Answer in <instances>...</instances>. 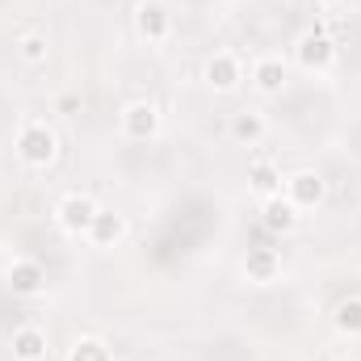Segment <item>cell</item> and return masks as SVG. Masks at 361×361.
I'll list each match as a JSON object with an SVG mask.
<instances>
[{
  "instance_id": "277c9868",
  "label": "cell",
  "mask_w": 361,
  "mask_h": 361,
  "mask_svg": "<svg viewBox=\"0 0 361 361\" xmlns=\"http://www.w3.org/2000/svg\"><path fill=\"white\" fill-rule=\"evenodd\" d=\"M97 197L92 193H80V189H72V193H63L59 202H55V210H51V219H55V227L63 231V235H72V240H85L92 227V219H97Z\"/></svg>"
},
{
  "instance_id": "2e32d148",
  "label": "cell",
  "mask_w": 361,
  "mask_h": 361,
  "mask_svg": "<svg viewBox=\"0 0 361 361\" xmlns=\"http://www.w3.org/2000/svg\"><path fill=\"white\" fill-rule=\"evenodd\" d=\"M248 189L261 193V202L273 197V193H281V169L273 160H252L248 164Z\"/></svg>"
},
{
  "instance_id": "30bf717a",
  "label": "cell",
  "mask_w": 361,
  "mask_h": 361,
  "mask_svg": "<svg viewBox=\"0 0 361 361\" xmlns=\"http://www.w3.org/2000/svg\"><path fill=\"white\" fill-rule=\"evenodd\" d=\"M227 135H231V143H240V147H261L265 135H269V118H265V109H257V105L235 109L231 122H227Z\"/></svg>"
},
{
  "instance_id": "9a60e30c",
  "label": "cell",
  "mask_w": 361,
  "mask_h": 361,
  "mask_svg": "<svg viewBox=\"0 0 361 361\" xmlns=\"http://www.w3.org/2000/svg\"><path fill=\"white\" fill-rule=\"evenodd\" d=\"M332 328L349 341H361V294H349L332 307Z\"/></svg>"
},
{
  "instance_id": "e0dca14e",
  "label": "cell",
  "mask_w": 361,
  "mask_h": 361,
  "mask_svg": "<svg viewBox=\"0 0 361 361\" xmlns=\"http://www.w3.org/2000/svg\"><path fill=\"white\" fill-rule=\"evenodd\" d=\"M17 59L25 63V68H42L47 63V55H51V38L42 34V30H25L21 38H17Z\"/></svg>"
},
{
  "instance_id": "6da1fadb",
  "label": "cell",
  "mask_w": 361,
  "mask_h": 361,
  "mask_svg": "<svg viewBox=\"0 0 361 361\" xmlns=\"http://www.w3.org/2000/svg\"><path fill=\"white\" fill-rule=\"evenodd\" d=\"M13 152H17V164H21L25 173H47V169L59 164V156H63V139H59V130H55L47 118H34V114H30V118L17 122Z\"/></svg>"
},
{
  "instance_id": "ba28073f",
  "label": "cell",
  "mask_w": 361,
  "mask_h": 361,
  "mask_svg": "<svg viewBox=\"0 0 361 361\" xmlns=\"http://www.w3.org/2000/svg\"><path fill=\"white\" fill-rule=\"evenodd\" d=\"M130 21H135V34H139L147 47H164V42L173 38V30H177L169 4H160V0H139L135 13H130Z\"/></svg>"
},
{
  "instance_id": "ac0fdd59",
  "label": "cell",
  "mask_w": 361,
  "mask_h": 361,
  "mask_svg": "<svg viewBox=\"0 0 361 361\" xmlns=\"http://www.w3.org/2000/svg\"><path fill=\"white\" fill-rule=\"evenodd\" d=\"M63 361H114V349L105 336H76L68 345V357Z\"/></svg>"
},
{
  "instance_id": "9c48e42d",
  "label": "cell",
  "mask_w": 361,
  "mask_h": 361,
  "mask_svg": "<svg viewBox=\"0 0 361 361\" xmlns=\"http://www.w3.org/2000/svg\"><path fill=\"white\" fill-rule=\"evenodd\" d=\"M4 281H8V290H13L17 298H38V294L47 290V269H42V261H34V257H13L8 269H4Z\"/></svg>"
},
{
  "instance_id": "8fae6325",
  "label": "cell",
  "mask_w": 361,
  "mask_h": 361,
  "mask_svg": "<svg viewBox=\"0 0 361 361\" xmlns=\"http://www.w3.org/2000/svg\"><path fill=\"white\" fill-rule=\"evenodd\" d=\"M8 353H13V361H47L51 357V336H47V328H42V324H21V328H13Z\"/></svg>"
},
{
  "instance_id": "5b68a950",
  "label": "cell",
  "mask_w": 361,
  "mask_h": 361,
  "mask_svg": "<svg viewBox=\"0 0 361 361\" xmlns=\"http://www.w3.org/2000/svg\"><path fill=\"white\" fill-rule=\"evenodd\" d=\"M202 80H206L210 92H235L248 80V72H244V59H240L235 51L219 47V51H210V55L202 59Z\"/></svg>"
},
{
  "instance_id": "3957f363",
  "label": "cell",
  "mask_w": 361,
  "mask_h": 361,
  "mask_svg": "<svg viewBox=\"0 0 361 361\" xmlns=\"http://www.w3.org/2000/svg\"><path fill=\"white\" fill-rule=\"evenodd\" d=\"M336 59H341V47L332 42V34H324V30H302V34H298V42H294V63H298L302 72L328 76V72L336 68Z\"/></svg>"
},
{
  "instance_id": "8992f818",
  "label": "cell",
  "mask_w": 361,
  "mask_h": 361,
  "mask_svg": "<svg viewBox=\"0 0 361 361\" xmlns=\"http://www.w3.org/2000/svg\"><path fill=\"white\" fill-rule=\"evenodd\" d=\"M281 193L307 214V210H319L328 202V180L319 169H294V173H281Z\"/></svg>"
},
{
  "instance_id": "d6986e66",
  "label": "cell",
  "mask_w": 361,
  "mask_h": 361,
  "mask_svg": "<svg viewBox=\"0 0 361 361\" xmlns=\"http://www.w3.org/2000/svg\"><path fill=\"white\" fill-rule=\"evenodd\" d=\"M51 109H55L59 118H76V114L85 109V101H80V92H55V101H51Z\"/></svg>"
},
{
  "instance_id": "7a4b0ae2",
  "label": "cell",
  "mask_w": 361,
  "mask_h": 361,
  "mask_svg": "<svg viewBox=\"0 0 361 361\" xmlns=\"http://www.w3.org/2000/svg\"><path fill=\"white\" fill-rule=\"evenodd\" d=\"M160 122H164V114L152 97H135L118 109V135L126 143H152L160 135Z\"/></svg>"
},
{
  "instance_id": "7c38bea8",
  "label": "cell",
  "mask_w": 361,
  "mask_h": 361,
  "mask_svg": "<svg viewBox=\"0 0 361 361\" xmlns=\"http://www.w3.org/2000/svg\"><path fill=\"white\" fill-rule=\"evenodd\" d=\"M126 231H130V223H126V214L122 210H97V219H92V227H89V240L97 252H109V248H118L122 240H126Z\"/></svg>"
},
{
  "instance_id": "52a82bcc",
  "label": "cell",
  "mask_w": 361,
  "mask_h": 361,
  "mask_svg": "<svg viewBox=\"0 0 361 361\" xmlns=\"http://www.w3.org/2000/svg\"><path fill=\"white\" fill-rule=\"evenodd\" d=\"M290 85V59L281 51H265L252 59L248 68V89L261 92V97H281V89Z\"/></svg>"
},
{
  "instance_id": "5bb4252c",
  "label": "cell",
  "mask_w": 361,
  "mask_h": 361,
  "mask_svg": "<svg viewBox=\"0 0 361 361\" xmlns=\"http://www.w3.org/2000/svg\"><path fill=\"white\" fill-rule=\"evenodd\" d=\"M298 219H302V210L286 193H273V197L261 202V223H265V231H273V235H290L298 227Z\"/></svg>"
},
{
  "instance_id": "4fadbf2b",
  "label": "cell",
  "mask_w": 361,
  "mask_h": 361,
  "mask_svg": "<svg viewBox=\"0 0 361 361\" xmlns=\"http://www.w3.org/2000/svg\"><path fill=\"white\" fill-rule=\"evenodd\" d=\"M244 277H248L252 286H273V281H281V252L269 248V244L248 248V257H244Z\"/></svg>"
},
{
  "instance_id": "ffe728a7",
  "label": "cell",
  "mask_w": 361,
  "mask_h": 361,
  "mask_svg": "<svg viewBox=\"0 0 361 361\" xmlns=\"http://www.w3.org/2000/svg\"><path fill=\"white\" fill-rule=\"evenodd\" d=\"M345 361H349V357H345Z\"/></svg>"
}]
</instances>
